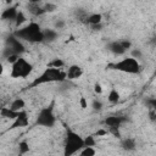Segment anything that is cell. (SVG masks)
<instances>
[{
  "label": "cell",
  "mask_w": 156,
  "mask_h": 156,
  "mask_svg": "<svg viewBox=\"0 0 156 156\" xmlns=\"http://www.w3.org/2000/svg\"><path fill=\"white\" fill-rule=\"evenodd\" d=\"M10 108H12L13 111H21V110H24L26 107V101L22 99V98H16L15 100H12V102L10 104L9 106Z\"/></svg>",
  "instance_id": "cell-17"
},
{
  "label": "cell",
  "mask_w": 156,
  "mask_h": 156,
  "mask_svg": "<svg viewBox=\"0 0 156 156\" xmlns=\"http://www.w3.org/2000/svg\"><path fill=\"white\" fill-rule=\"evenodd\" d=\"M6 46L10 48L15 54L21 55L22 52H24V45L22 43V40H20L15 35H10L6 39Z\"/></svg>",
  "instance_id": "cell-8"
},
{
  "label": "cell",
  "mask_w": 156,
  "mask_h": 156,
  "mask_svg": "<svg viewBox=\"0 0 156 156\" xmlns=\"http://www.w3.org/2000/svg\"><path fill=\"white\" fill-rule=\"evenodd\" d=\"M102 87H101V84L100 83H95L94 84V93L95 94H98V95H100V94H102Z\"/></svg>",
  "instance_id": "cell-29"
},
{
  "label": "cell",
  "mask_w": 156,
  "mask_h": 156,
  "mask_svg": "<svg viewBox=\"0 0 156 156\" xmlns=\"http://www.w3.org/2000/svg\"><path fill=\"white\" fill-rule=\"evenodd\" d=\"M87 23L90 24V26H95V24L102 23V15L101 13H98V12H94V13L88 15L87 16Z\"/></svg>",
  "instance_id": "cell-16"
},
{
  "label": "cell",
  "mask_w": 156,
  "mask_h": 156,
  "mask_svg": "<svg viewBox=\"0 0 156 156\" xmlns=\"http://www.w3.org/2000/svg\"><path fill=\"white\" fill-rule=\"evenodd\" d=\"M84 71L80 66L78 65H71L68 67V69L66 71V79L67 80H73V79H78L83 76Z\"/></svg>",
  "instance_id": "cell-9"
},
{
  "label": "cell",
  "mask_w": 156,
  "mask_h": 156,
  "mask_svg": "<svg viewBox=\"0 0 156 156\" xmlns=\"http://www.w3.org/2000/svg\"><path fill=\"white\" fill-rule=\"evenodd\" d=\"M119 99H121L119 91H118L116 88H112V89L108 91V94H107V101H108L110 104L115 105V104H117V102L119 101Z\"/></svg>",
  "instance_id": "cell-18"
},
{
  "label": "cell",
  "mask_w": 156,
  "mask_h": 156,
  "mask_svg": "<svg viewBox=\"0 0 156 156\" xmlns=\"http://www.w3.org/2000/svg\"><path fill=\"white\" fill-rule=\"evenodd\" d=\"M55 123H56V116H55L52 105L46 106V107H43L39 111L38 116H37L35 124L37 126H40V127L51 128V127L55 126Z\"/></svg>",
  "instance_id": "cell-6"
},
{
  "label": "cell",
  "mask_w": 156,
  "mask_h": 156,
  "mask_svg": "<svg viewBox=\"0 0 156 156\" xmlns=\"http://www.w3.org/2000/svg\"><path fill=\"white\" fill-rule=\"evenodd\" d=\"M29 144H28V141H26V140H22V141H20V144H18V152L21 154V155H24V154H27V152H29Z\"/></svg>",
  "instance_id": "cell-22"
},
{
  "label": "cell",
  "mask_w": 156,
  "mask_h": 156,
  "mask_svg": "<svg viewBox=\"0 0 156 156\" xmlns=\"http://www.w3.org/2000/svg\"><path fill=\"white\" fill-rule=\"evenodd\" d=\"M33 71V65L30 62H28L24 57H18V60L11 65V72L10 76L11 78L18 79V78H27Z\"/></svg>",
  "instance_id": "cell-4"
},
{
  "label": "cell",
  "mask_w": 156,
  "mask_h": 156,
  "mask_svg": "<svg viewBox=\"0 0 156 156\" xmlns=\"http://www.w3.org/2000/svg\"><path fill=\"white\" fill-rule=\"evenodd\" d=\"M79 105H80V108H83V110H85L88 107V101H87V99L84 96H82L79 99Z\"/></svg>",
  "instance_id": "cell-30"
},
{
  "label": "cell",
  "mask_w": 156,
  "mask_h": 156,
  "mask_svg": "<svg viewBox=\"0 0 156 156\" xmlns=\"http://www.w3.org/2000/svg\"><path fill=\"white\" fill-rule=\"evenodd\" d=\"M83 143H84V146H95L96 145L95 135H88L83 138Z\"/></svg>",
  "instance_id": "cell-24"
},
{
  "label": "cell",
  "mask_w": 156,
  "mask_h": 156,
  "mask_svg": "<svg viewBox=\"0 0 156 156\" xmlns=\"http://www.w3.org/2000/svg\"><path fill=\"white\" fill-rule=\"evenodd\" d=\"M93 108L95 110V111H100L101 108H102V102L100 101V100H98V99H95V100H93Z\"/></svg>",
  "instance_id": "cell-28"
},
{
  "label": "cell",
  "mask_w": 156,
  "mask_h": 156,
  "mask_svg": "<svg viewBox=\"0 0 156 156\" xmlns=\"http://www.w3.org/2000/svg\"><path fill=\"white\" fill-rule=\"evenodd\" d=\"M63 66H65V61L62 58H58V57L52 58L48 65V67H52V68H62Z\"/></svg>",
  "instance_id": "cell-21"
},
{
  "label": "cell",
  "mask_w": 156,
  "mask_h": 156,
  "mask_svg": "<svg viewBox=\"0 0 156 156\" xmlns=\"http://www.w3.org/2000/svg\"><path fill=\"white\" fill-rule=\"evenodd\" d=\"M130 56L139 61V60L143 58V51H141L140 49H133V50L130 51Z\"/></svg>",
  "instance_id": "cell-26"
},
{
  "label": "cell",
  "mask_w": 156,
  "mask_h": 156,
  "mask_svg": "<svg viewBox=\"0 0 156 156\" xmlns=\"http://www.w3.org/2000/svg\"><path fill=\"white\" fill-rule=\"evenodd\" d=\"M13 22H15V27H16V28H20V27H22V26H23V23H26V22H27V16L24 15V12L18 11Z\"/></svg>",
  "instance_id": "cell-19"
},
{
  "label": "cell",
  "mask_w": 156,
  "mask_h": 156,
  "mask_svg": "<svg viewBox=\"0 0 156 156\" xmlns=\"http://www.w3.org/2000/svg\"><path fill=\"white\" fill-rule=\"evenodd\" d=\"M57 30L56 29H51V28H45L43 29V37H44V41H49L52 43L57 39Z\"/></svg>",
  "instance_id": "cell-15"
},
{
  "label": "cell",
  "mask_w": 156,
  "mask_h": 156,
  "mask_svg": "<svg viewBox=\"0 0 156 156\" xmlns=\"http://www.w3.org/2000/svg\"><path fill=\"white\" fill-rule=\"evenodd\" d=\"M121 146L126 151H134L136 149V141L134 138H124L121 141Z\"/></svg>",
  "instance_id": "cell-13"
},
{
  "label": "cell",
  "mask_w": 156,
  "mask_h": 156,
  "mask_svg": "<svg viewBox=\"0 0 156 156\" xmlns=\"http://www.w3.org/2000/svg\"><path fill=\"white\" fill-rule=\"evenodd\" d=\"M15 37H17L20 40L28 41V43H41L44 41L43 37V29L40 28L39 23L37 22H29L28 24L20 27V29L15 30Z\"/></svg>",
  "instance_id": "cell-1"
},
{
  "label": "cell",
  "mask_w": 156,
  "mask_h": 156,
  "mask_svg": "<svg viewBox=\"0 0 156 156\" xmlns=\"http://www.w3.org/2000/svg\"><path fill=\"white\" fill-rule=\"evenodd\" d=\"M83 146H84L83 138L78 133H76L74 130L67 129L66 139H65V146H63V155L65 156L76 155L79 152V150Z\"/></svg>",
  "instance_id": "cell-3"
},
{
  "label": "cell",
  "mask_w": 156,
  "mask_h": 156,
  "mask_svg": "<svg viewBox=\"0 0 156 156\" xmlns=\"http://www.w3.org/2000/svg\"><path fill=\"white\" fill-rule=\"evenodd\" d=\"M17 12H18L17 7H15V6H9V7H6V9L1 12L0 17H1L2 20H5V21H15Z\"/></svg>",
  "instance_id": "cell-11"
},
{
  "label": "cell",
  "mask_w": 156,
  "mask_h": 156,
  "mask_svg": "<svg viewBox=\"0 0 156 156\" xmlns=\"http://www.w3.org/2000/svg\"><path fill=\"white\" fill-rule=\"evenodd\" d=\"M108 134V130H107V128L106 129H104V128H100V129H98V132L95 133V135L96 136H104V135H107Z\"/></svg>",
  "instance_id": "cell-31"
},
{
  "label": "cell",
  "mask_w": 156,
  "mask_h": 156,
  "mask_svg": "<svg viewBox=\"0 0 156 156\" xmlns=\"http://www.w3.org/2000/svg\"><path fill=\"white\" fill-rule=\"evenodd\" d=\"M2 73H4V65L0 62V76H1Z\"/></svg>",
  "instance_id": "cell-32"
},
{
  "label": "cell",
  "mask_w": 156,
  "mask_h": 156,
  "mask_svg": "<svg viewBox=\"0 0 156 156\" xmlns=\"http://www.w3.org/2000/svg\"><path fill=\"white\" fill-rule=\"evenodd\" d=\"M1 107H2V106H1V104H0V108H1Z\"/></svg>",
  "instance_id": "cell-34"
},
{
  "label": "cell",
  "mask_w": 156,
  "mask_h": 156,
  "mask_svg": "<svg viewBox=\"0 0 156 156\" xmlns=\"http://www.w3.org/2000/svg\"><path fill=\"white\" fill-rule=\"evenodd\" d=\"M17 111H13L12 108L10 107H6V106H2L0 108V118H5V119H15L16 116H17Z\"/></svg>",
  "instance_id": "cell-14"
},
{
  "label": "cell",
  "mask_w": 156,
  "mask_h": 156,
  "mask_svg": "<svg viewBox=\"0 0 156 156\" xmlns=\"http://www.w3.org/2000/svg\"><path fill=\"white\" fill-rule=\"evenodd\" d=\"M108 50L115 54V55H123L127 52V50L123 48L122 45V41L121 40H116V41H112L108 44Z\"/></svg>",
  "instance_id": "cell-12"
},
{
  "label": "cell",
  "mask_w": 156,
  "mask_h": 156,
  "mask_svg": "<svg viewBox=\"0 0 156 156\" xmlns=\"http://www.w3.org/2000/svg\"><path fill=\"white\" fill-rule=\"evenodd\" d=\"M12 1H13V0H5V2H6V4H11Z\"/></svg>",
  "instance_id": "cell-33"
},
{
  "label": "cell",
  "mask_w": 156,
  "mask_h": 156,
  "mask_svg": "<svg viewBox=\"0 0 156 156\" xmlns=\"http://www.w3.org/2000/svg\"><path fill=\"white\" fill-rule=\"evenodd\" d=\"M43 10H44V13H51L57 10V5L52 2H46L45 5H43Z\"/></svg>",
  "instance_id": "cell-23"
},
{
  "label": "cell",
  "mask_w": 156,
  "mask_h": 156,
  "mask_svg": "<svg viewBox=\"0 0 156 156\" xmlns=\"http://www.w3.org/2000/svg\"><path fill=\"white\" fill-rule=\"evenodd\" d=\"M65 27H66V21H65L63 18H56V20L54 21V29L61 30V29H63Z\"/></svg>",
  "instance_id": "cell-25"
},
{
  "label": "cell",
  "mask_w": 156,
  "mask_h": 156,
  "mask_svg": "<svg viewBox=\"0 0 156 156\" xmlns=\"http://www.w3.org/2000/svg\"><path fill=\"white\" fill-rule=\"evenodd\" d=\"M113 69L123 72V73H128V74H138L141 71V66L140 62L138 60H135L132 56L124 57L122 60H119L118 62L112 65Z\"/></svg>",
  "instance_id": "cell-5"
},
{
  "label": "cell",
  "mask_w": 156,
  "mask_h": 156,
  "mask_svg": "<svg viewBox=\"0 0 156 156\" xmlns=\"http://www.w3.org/2000/svg\"><path fill=\"white\" fill-rule=\"evenodd\" d=\"M63 80H66V72L62 71V68L48 67L33 80L32 87H38L48 83H61Z\"/></svg>",
  "instance_id": "cell-2"
},
{
  "label": "cell",
  "mask_w": 156,
  "mask_h": 156,
  "mask_svg": "<svg viewBox=\"0 0 156 156\" xmlns=\"http://www.w3.org/2000/svg\"><path fill=\"white\" fill-rule=\"evenodd\" d=\"M126 122V118L124 117H121V116H108L105 118L104 123L107 128H111V127H118L121 128V126Z\"/></svg>",
  "instance_id": "cell-10"
},
{
  "label": "cell",
  "mask_w": 156,
  "mask_h": 156,
  "mask_svg": "<svg viewBox=\"0 0 156 156\" xmlns=\"http://www.w3.org/2000/svg\"><path fill=\"white\" fill-rule=\"evenodd\" d=\"M29 124V117H28V112L26 110H21L18 111L16 118L13 119L10 129H16V128H23L27 127Z\"/></svg>",
  "instance_id": "cell-7"
},
{
  "label": "cell",
  "mask_w": 156,
  "mask_h": 156,
  "mask_svg": "<svg viewBox=\"0 0 156 156\" xmlns=\"http://www.w3.org/2000/svg\"><path fill=\"white\" fill-rule=\"evenodd\" d=\"M78 154L80 156H94L96 155V150L94 149V146H83Z\"/></svg>",
  "instance_id": "cell-20"
},
{
  "label": "cell",
  "mask_w": 156,
  "mask_h": 156,
  "mask_svg": "<svg viewBox=\"0 0 156 156\" xmlns=\"http://www.w3.org/2000/svg\"><path fill=\"white\" fill-rule=\"evenodd\" d=\"M18 57H20V55H18V54H11V55H9L5 60H6V62H7V63L12 65V63H15V62L18 60Z\"/></svg>",
  "instance_id": "cell-27"
}]
</instances>
